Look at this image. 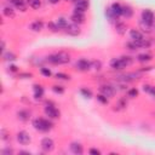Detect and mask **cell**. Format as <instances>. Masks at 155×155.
<instances>
[{
    "label": "cell",
    "instance_id": "484cf974",
    "mask_svg": "<svg viewBox=\"0 0 155 155\" xmlns=\"http://www.w3.org/2000/svg\"><path fill=\"white\" fill-rule=\"evenodd\" d=\"M56 23H57V25L59 27V29H61V30H64V29H65V27L69 24V21H68L65 17L61 16V17H58V18H57Z\"/></svg>",
    "mask_w": 155,
    "mask_h": 155
},
{
    "label": "cell",
    "instance_id": "f6af8a7d",
    "mask_svg": "<svg viewBox=\"0 0 155 155\" xmlns=\"http://www.w3.org/2000/svg\"><path fill=\"white\" fill-rule=\"evenodd\" d=\"M150 70H153V67H142L138 69L139 73H145V71H150Z\"/></svg>",
    "mask_w": 155,
    "mask_h": 155
},
{
    "label": "cell",
    "instance_id": "d590c367",
    "mask_svg": "<svg viewBox=\"0 0 155 155\" xmlns=\"http://www.w3.org/2000/svg\"><path fill=\"white\" fill-rule=\"evenodd\" d=\"M96 98H97V101H98L101 104H103V105H107V104L109 103V98H108L107 96L102 94V93H98V94L96 96Z\"/></svg>",
    "mask_w": 155,
    "mask_h": 155
},
{
    "label": "cell",
    "instance_id": "ba28073f",
    "mask_svg": "<svg viewBox=\"0 0 155 155\" xmlns=\"http://www.w3.org/2000/svg\"><path fill=\"white\" fill-rule=\"evenodd\" d=\"M75 68L76 70L79 71H88L92 69L91 67V61L87 59V58H79L76 62H75Z\"/></svg>",
    "mask_w": 155,
    "mask_h": 155
},
{
    "label": "cell",
    "instance_id": "bcb514c9",
    "mask_svg": "<svg viewBox=\"0 0 155 155\" xmlns=\"http://www.w3.org/2000/svg\"><path fill=\"white\" fill-rule=\"evenodd\" d=\"M59 1L61 0H47V2L51 5H57V4H59Z\"/></svg>",
    "mask_w": 155,
    "mask_h": 155
},
{
    "label": "cell",
    "instance_id": "7c38bea8",
    "mask_svg": "<svg viewBox=\"0 0 155 155\" xmlns=\"http://www.w3.org/2000/svg\"><path fill=\"white\" fill-rule=\"evenodd\" d=\"M70 21L73 23H76V24H84L86 22V16L84 12H79V11H73L71 16H70Z\"/></svg>",
    "mask_w": 155,
    "mask_h": 155
},
{
    "label": "cell",
    "instance_id": "c3c4849f",
    "mask_svg": "<svg viewBox=\"0 0 155 155\" xmlns=\"http://www.w3.org/2000/svg\"><path fill=\"white\" fill-rule=\"evenodd\" d=\"M18 154H30V153L29 151H25V150H19Z\"/></svg>",
    "mask_w": 155,
    "mask_h": 155
},
{
    "label": "cell",
    "instance_id": "52a82bcc",
    "mask_svg": "<svg viewBox=\"0 0 155 155\" xmlns=\"http://www.w3.org/2000/svg\"><path fill=\"white\" fill-rule=\"evenodd\" d=\"M40 148L44 153H51L54 150V142L50 137H45L40 142Z\"/></svg>",
    "mask_w": 155,
    "mask_h": 155
},
{
    "label": "cell",
    "instance_id": "7dc6e473",
    "mask_svg": "<svg viewBox=\"0 0 155 155\" xmlns=\"http://www.w3.org/2000/svg\"><path fill=\"white\" fill-rule=\"evenodd\" d=\"M5 42H4V40H1V53H4L5 52Z\"/></svg>",
    "mask_w": 155,
    "mask_h": 155
},
{
    "label": "cell",
    "instance_id": "ee69618b",
    "mask_svg": "<svg viewBox=\"0 0 155 155\" xmlns=\"http://www.w3.org/2000/svg\"><path fill=\"white\" fill-rule=\"evenodd\" d=\"M8 70H10L11 73H19L18 67H17V65H15V64H10V65H8Z\"/></svg>",
    "mask_w": 155,
    "mask_h": 155
},
{
    "label": "cell",
    "instance_id": "44dd1931",
    "mask_svg": "<svg viewBox=\"0 0 155 155\" xmlns=\"http://www.w3.org/2000/svg\"><path fill=\"white\" fill-rule=\"evenodd\" d=\"M130 39L131 40H134V41H140V40L144 39V34L140 30H138L136 28H132L130 30Z\"/></svg>",
    "mask_w": 155,
    "mask_h": 155
},
{
    "label": "cell",
    "instance_id": "6da1fadb",
    "mask_svg": "<svg viewBox=\"0 0 155 155\" xmlns=\"http://www.w3.org/2000/svg\"><path fill=\"white\" fill-rule=\"evenodd\" d=\"M44 62L50 63L52 65H61V64H67L70 62V54L65 51H59L54 53H50L45 57Z\"/></svg>",
    "mask_w": 155,
    "mask_h": 155
},
{
    "label": "cell",
    "instance_id": "2e32d148",
    "mask_svg": "<svg viewBox=\"0 0 155 155\" xmlns=\"http://www.w3.org/2000/svg\"><path fill=\"white\" fill-rule=\"evenodd\" d=\"M30 115H31V113H30V110H28V109H19V110L17 111V117H18V120L22 121V122L29 121Z\"/></svg>",
    "mask_w": 155,
    "mask_h": 155
},
{
    "label": "cell",
    "instance_id": "f1b7e54d",
    "mask_svg": "<svg viewBox=\"0 0 155 155\" xmlns=\"http://www.w3.org/2000/svg\"><path fill=\"white\" fill-rule=\"evenodd\" d=\"M125 47H126L127 50H130V51H137V50H139V45H138V42L134 41V40L127 41V42L125 44Z\"/></svg>",
    "mask_w": 155,
    "mask_h": 155
},
{
    "label": "cell",
    "instance_id": "60d3db41",
    "mask_svg": "<svg viewBox=\"0 0 155 155\" xmlns=\"http://www.w3.org/2000/svg\"><path fill=\"white\" fill-rule=\"evenodd\" d=\"M17 76H18V79H30L33 76V74L29 71H19V73H17Z\"/></svg>",
    "mask_w": 155,
    "mask_h": 155
},
{
    "label": "cell",
    "instance_id": "d6986e66",
    "mask_svg": "<svg viewBox=\"0 0 155 155\" xmlns=\"http://www.w3.org/2000/svg\"><path fill=\"white\" fill-rule=\"evenodd\" d=\"M109 7H110V10L113 11V13H114L116 17L120 18V17L122 16V4H120L119 1H114Z\"/></svg>",
    "mask_w": 155,
    "mask_h": 155
},
{
    "label": "cell",
    "instance_id": "f35d334b",
    "mask_svg": "<svg viewBox=\"0 0 155 155\" xmlns=\"http://www.w3.org/2000/svg\"><path fill=\"white\" fill-rule=\"evenodd\" d=\"M91 67H92V69L98 71L102 69V62L99 59H93V61H91Z\"/></svg>",
    "mask_w": 155,
    "mask_h": 155
},
{
    "label": "cell",
    "instance_id": "d4e9b609",
    "mask_svg": "<svg viewBox=\"0 0 155 155\" xmlns=\"http://www.w3.org/2000/svg\"><path fill=\"white\" fill-rule=\"evenodd\" d=\"M151 59H153V54L147 53V52H144V53H139V54L137 56V61H138L139 63H143V64L150 62Z\"/></svg>",
    "mask_w": 155,
    "mask_h": 155
},
{
    "label": "cell",
    "instance_id": "9c48e42d",
    "mask_svg": "<svg viewBox=\"0 0 155 155\" xmlns=\"http://www.w3.org/2000/svg\"><path fill=\"white\" fill-rule=\"evenodd\" d=\"M109 65H110V68H111L113 70H116V71H120V70H124V69L127 68L126 64L124 63L121 56H120V57H114V58H111L110 62H109Z\"/></svg>",
    "mask_w": 155,
    "mask_h": 155
},
{
    "label": "cell",
    "instance_id": "e575fe53",
    "mask_svg": "<svg viewBox=\"0 0 155 155\" xmlns=\"http://www.w3.org/2000/svg\"><path fill=\"white\" fill-rule=\"evenodd\" d=\"M52 91L54 92V93H57V94H63L64 92H65V88H64V86H62V85H52Z\"/></svg>",
    "mask_w": 155,
    "mask_h": 155
},
{
    "label": "cell",
    "instance_id": "1f68e13d",
    "mask_svg": "<svg viewBox=\"0 0 155 155\" xmlns=\"http://www.w3.org/2000/svg\"><path fill=\"white\" fill-rule=\"evenodd\" d=\"M80 94H81L82 97L87 98V99L92 98V96H93L92 91H91L90 88H87V87H81V88H80Z\"/></svg>",
    "mask_w": 155,
    "mask_h": 155
},
{
    "label": "cell",
    "instance_id": "8992f818",
    "mask_svg": "<svg viewBox=\"0 0 155 155\" xmlns=\"http://www.w3.org/2000/svg\"><path fill=\"white\" fill-rule=\"evenodd\" d=\"M117 92V88L116 86L114 85H110V84H103L99 86V93L107 96L108 98H113Z\"/></svg>",
    "mask_w": 155,
    "mask_h": 155
},
{
    "label": "cell",
    "instance_id": "7402d4cb",
    "mask_svg": "<svg viewBox=\"0 0 155 155\" xmlns=\"http://www.w3.org/2000/svg\"><path fill=\"white\" fill-rule=\"evenodd\" d=\"M115 31L119 34V35H125L126 31H127V24L125 22H121V21H117L115 24Z\"/></svg>",
    "mask_w": 155,
    "mask_h": 155
},
{
    "label": "cell",
    "instance_id": "ab89813d",
    "mask_svg": "<svg viewBox=\"0 0 155 155\" xmlns=\"http://www.w3.org/2000/svg\"><path fill=\"white\" fill-rule=\"evenodd\" d=\"M40 74H41L42 76H45V78H50V76L52 75V71H51V69H48L47 67H40Z\"/></svg>",
    "mask_w": 155,
    "mask_h": 155
},
{
    "label": "cell",
    "instance_id": "ac0fdd59",
    "mask_svg": "<svg viewBox=\"0 0 155 155\" xmlns=\"http://www.w3.org/2000/svg\"><path fill=\"white\" fill-rule=\"evenodd\" d=\"M33 92H34V98L35 99H41L45 94V90L40 84H34L33 85Z\"/></svg>",
    "mask_w": 155,
    "mask_h": 155
},
{
    "label": "cell",
    "instance_id": "b9f144b4",
    "mask_svg": "<svg viewBox=\"0 0 155 155\" xmlns=\"http://www.w3.org/2000/svg\"><path fill=\"white\" fill-rule=\"evenodd\" d=\"M15 151H13V149L12 148H10V147H5L4 149H1L0 150V154L1 155H12Z\"/></svg>",
    "mask_w": 155,
    "mask_h": 155
},
{
    "label": "cell",
    "instance_id": "836d02e7",
    "mask_svg": "<svg viewBox=\"0 0 155 155\" xmlns=\"http://www.w3.org/2000/svg\"><path fill=\"white\" fill-rule=\"evenodd\" d=\"M115 107H117V108H116L117 110H120V109H125V108L127 107V99H126V97H121V98H119V101H117V103H116Z\"/></svg>",
    "mask_w": 155,
    "mask_h": 155
},
{
    "label": "cell",
    "instance_id": "d6a6232c",
    "mask_svg": "<svg viewBox=\"0 0 155 155\" xmlns=\"http://www.w3.org/2000/svg\"><path fill=\"white\" fill-rule=\"evenodd\" d=\"M54 78L57 79V80H63V81H69L70 79H71V76L69 75V74H65V73H56L54 74Z\"/></svg>",
    "mask_w": 155,
    "mask_h": 155
},
{
    "label": "cell",
    "instance_id": "8d00e7d4",
    "mask_svg": "<svg viewBox=\"0 0 155 155\" xmlns=\"http://www.w3.org/2000/svg\"><path fill=\"white\" fill-rule=\"evenodd\" d=\"M0 138H1L4 142H8V140L11 139L10 132H8L7 130H5V128H1V131H0Z\"/></svg>",
    "mask_w": 155,
    "mask_h": 155
},
{
    "label": "cell",
    "instance_id": "f546056e",
    "mask_svg": "<svg viewBox=\"0 0 155 155\" xmlns=\"http://www.w3.org/2000/svg\"><path fill=\"white\" fill-rule=\"evenodd\" d=\"M143 91L148 94H150L151 97H155V86L150 85V84H144L143 85Z\"/></svg>",
    "mask_w": 155,
    "mask_h": 155
},
{
    "label": "cell",
    "instance_id": "5bb4252c",
    "mask_svg": "<svg viewBox=\"0 0 155 155\" xmlns=\"http://www.w3.org/2000/svg\"><path fill=\"white\" fill-rule=\"evenodd\" d=\"M15 8H17V10H19V11H22V12H25L27 11V2H25V0H7Z\"/></svg>",
    "mask_w": 155,
    "mask_h": 155
},
{
    "label": "cell",
    "instance_id": "277c9868",
    "mask_svg": "<svg viewBox=\"0 0 155 155\" xmlns=\"http://www.w3.org/2000/svg\"><path fill=\"white\" fill-rule=\"evenodd\" d=\"M140 74L138 70L137 71H130V73H122V74H119L115 76V79L122 84H127V82H132L134 80H138L140 78Z\"/></svg>",
    "mask_w": 155,
    "mask_h": 155
},
{
    "label": "cell",
    "instance_id": "5b68a950",
    "mask_svg": "<svg viewBox=\"0 0 155 155\" xmlns=\"http://www.w3.org/2000/svg\"><path fill=\"white\" fill-rule=\"evenodd\" d=\"M140 22H143L144 24H148V25H154L155 23V15L154 12L150 10V8H144L142 10V13H140Z\"/></svg>",
    "mask_w": 155,
    "mask_h": 155
},
{
    "label": "cell",
    "instance_id": "4fadbf2b",
    "mask_svg": "<svg viewBox=\"0 0 155 155\" xmlns=\"http://www.w3.org/2000/svg\"><path fill=\"white\" fill-rule=\"evenodd\" d=\"M74 4H75L74 11H79V12H84V13L90 7V0H76Z\"/></svg>",
    "mask_w": 155,
    "mask_h": 155
},
{
    "label": "cell",
    "instance_id": "30bf717a",
    "mask_svg": "<svg viewBox=\"0 0 155 155\" xmlns=\"http://www.w3.org/2000/svg\"><path fill=\"white\" fill-rule=\"evenodd\" d=\"M65 34H68V35H70V36H78V35H80L81 34V29H80V25L79 24H76V23H69L67 27H65V29L63 30Z\"/></svg>",
    "mask_w": 155,
    "mask_h": 155
},
{
    "label": "cell",
    "instance_id": "4dcf8cb0",
    "mask_svg": "<svg viewBox=\"0 0 155 155\" xmlns=\"http://www.w3.org/2000/svg\"><path fill=\"white\" fill-rule=\"evenodd\" d=\"M47 29H48L51 33H58V31H61L59 27H58L57 23L53 22V21H50V22L47 23Z\"/></svg>",
    "mask_w": 155,
    "mask_h": 155
},
{
    "label": "cell",
    "instance_id": "ffe728a7",
    "mask_svg": "<svg viewBox=\"0 0 155 155\" xmlns=\"http://www.w3.org/2000/svg\"><path fill=\"white\" fill-rule=\"evenodd\" d=\"M133 15H134V10L131 5H128V4L122 5V17H125L126 19H130L133 17Z\"/></svg>",
    "mask_w": 155,
    "mask_h": 155
},
{
    "label": "cell",
    "instance_id": "83f0119b",
    "mask_svg": "<svg viewBox=\"0 0 155 155\" xmlns=\"http://www.w3.org/2000/svg\"><path fill=\"white\" fill-rule=\"evenodd\" d=\"M27 5L33 10H39L41 7V0H25Z\"/></svg>",
    "mask_w": 155,
    "mask_h": 155
},
{
    "label": "cell",
    "instance_id": "3957f363",
    "mask_svg": "<svg viewBox=\"0 0 155 155\" xmlns=\"http://www.w3.org/2000/svg\"><path fill=\"white\" fill-rule=\"evenodd\" d=\"M44 113L47 117L50 119H59L61 117V111L59 109L56 107V104L52 102V101H46L45 102V105H44Z\"/></svg>",
    "mask_w": 155,
    "mask_h": 155
},
{
    "label": "cell",
    "instance_id": "9a60e30c",
    "mask_svg": "<svg viewBox=\"0 0 155 155\" xmlns=\"http://www.w3.org/2000/svg\"><path fill=\"white\" fill-rule=\"evenodd\" d=\"M69 149H70V151H71L73 154H75V155H81V154H84V147H82V144L79 143V142H71L70 145H69Z\"/></svg>",
    "mask_w": 155,
    "mask_h": 155
},
{
    "label": "cell",
    "instance_id": "74e56055",
    "mask_svg": "<svg viewBox=\"0 0 155 155\" xmlns=\"http://www.w3.org/2000/svg\"><path fill=\"white\" fill-rule=\"evenodd\" d=\"M126 93H127V97H128V98H136V97H138V90H137L136 87L128 88Z\"/></svg>",
    "mask_w": 155,
    "mask_h": 155
},
{
    "label": "cell",
    "instance_id": "e0dca14e",
    "mask_svg": "<svg viewBox=\"0 0 155 155\" xmlns=\"http://www.w3.org/2000/svg\"><path fill=\"white\" fill-rule=\"evenodd\" d=\"M29 29L31 31H35V33H39L44 29V21L42 19H35L34 22H31L29 24Z\"/></svg>",
    "mask_w": 155,
    "mask_h": 155
},
{
    "label": "cell",
    "instance_id": "7a4b0ae2",
    "mask_svg": "<svg viewBox=\"0 0 155 155\" xmlns=\"http://www.w3.org/2000/svg\"><path fill=\"white\" fill-rule=\"evenodd\" d=\"M31 125L36 131L42 132V133H46V132L51 131L54 126L50 117H47V119L46 117H35V119H33Z\"/></svg>",
    "mask_w": 155,
    "mask_h": 155
},
{
    "label": "cell",
    "instance_id": "4316f807",
    "mask_svg": "<svg viewBox=\"0 0 155 155\" xmlns=\"http://www.w3.org/2000/svg\"><path fill=\"white\" fill-rule=\"evenodd\" d=\"M2 59L6 61V62H12V61H16L17 59V56L12 51H5L2 53Z\"/></svg>",
    "mask_w": 155,
    "mask_h": 155
},
{
    "label": "cell",
    "instance_id": "603a6c76",
    "mask_svg": "<svg viewBox=\"0 0 155 155\" xmlns=\"http://www.w3.org/2000/svg\"><path fill=\"white\" fill-rule=\"evenodd\" d=\"M2 15L7 18H13L16 16V11H15V7L13 6H4L2 7Z\"/></svg>",
    "mask_w": 155,
    "mask_h": 155
},
{
    "label": "cell",
    "instance_id": "681fc988",
    "mask_svg": "<svg viewBox=\"0 0 155 155\" xmlns=\"http://www.w3.org/2000/svg\"><path fill=\"white\" fill-rule=\"evenodd\" d=\"M64 1H65V2H75L76 0H64Z\"/></svg>",
    "mask_w": 155,
    "mask_h": 155
},
{
    "label": "cell",
    "instance_id": "cb8c5ba5",
    "mask_svg": "<svg viewBox=\"0 0 155 155\" xmlns=\"http://www.w3.org/2000/svg\"><path fill=\"white\" fill-rule=\"evenodd\" d=\"M105 17H107V19L109 21V23H111V24H115V23L119 21V17H116V16L113 13V11L110 10V7H107V8H105Z\"/></svg>",
    "mask_w": 155,
    "mask_h": 155
},
{
    "label": "cell",
    "instance_id": "7bdbcfd3",
    "mask_svg": "<svg viewBox=\"0 0 155 155\" xmlns=\"http://www.w3.org/2000/svg\"><path fill=\"white\" fill-rule=\"evenodd\" d=\"M88 154L91 155H101V150L97 148H90L88 149Z\"/></svg>",
    "mask_w": 155,
    "mask_h": 155
},
{
    "label": "cell",
    "instance_id": "8fae6325",
    "mask_svg": "<svg viewBox=\"0 0 155 155\" xmlns=\"http://www.w3.org/2000/svg\"><path fill=\"white\" fill-rule=\"evenodd\" d=\"M16 139H17V142H18L19 144H22V145H27V144H29V143L31 142L30 134H29L27 131H24V130L17 132V134H16Z\"/></svg>",
    "mask_w": 155,
    "mask_h": 155
}]
</instances>
